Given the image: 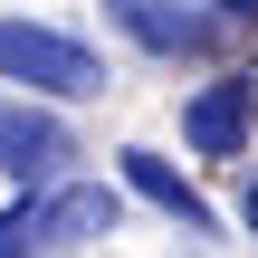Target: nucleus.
Listing matches in <instances>:
<instances>
[{"mask_svg":"<svg viewBox=\"0 0 258 258\" xmlns=\"http://www.w3.org/2000/svg\"><path fill=\"white\" fill-rule=\"evenodd\" d=\"M0 86H29V96H57V105H77V96H105V57H96L86 38L48 29V19H19V10H0Z\"/></svg>","mask_w":258,"mask_h":258,"instance_id":"1","label":"nucleus"},{"mask_svg":"<svg viewBox=\"0 0 258 258\" xmlns=\"http://www.w3.org/2000/svg\"><path fill=\"white\" fill-rule=\"evenodd\" d=\"M105 19L144 48V57H163V67H201L211 48H220V10L211 0H105Z\"/></svg>","mask_w":258,"mask_h":258,"instance_id":"2","label":"nucleus"},{"mask_svg":"<svg viewBox=\"0 0 258 258\" xmlns=\"http://www.w3.org/2000/svg\"><path fill=\"white\" fill-rule=\"evenodd\" d=\"M249 124H258V77H211L182 96V144L201 163H239L249 153Z\"/></svg>","mask_w":258,"mask_h":258,"instance_id":"3","label":"nucleus"},{"mask_svg":"<svg viewBox=\"0 0 258 258\" xmlns=\"http://www.w3.org/2000/svg\"><path fill=\"white\" fill-rule=\"evenodd\" d=\"M57 163H77L67 124H57L48 105H0V182H10V191H48Z\"/></svg>","mask_w":258,"mask_h":258,"instance_id":"4","label":"nucleus"},{"mask_svg":"<svg viewBox=\"0 0 258 258\" xmlns=\"http://www.w3.org/2000/svg\"><path fill=\"white\" fill-rule=\"evenodd\" d=\"M115 220H124V191H105V182H57V191H38V230H48V249L115 239Z\"/></svg>","mask_w":258,"mask_h":258,"instance_id":"5","label":"nucleus"},{"mask_svg":"<svg viewBox=\"0 0 258 258\" xmlns=\"http://www.w3.org/2000/svg\"><path fill=\"white\" fill-rule=\"evenodd\" d=\"M115 163H124V191H134V201H153L163 220H182L191 239H211V201H201V191H191L163 153H144V144H134V153H115Z\"/></svg>","mask_w":258,"mask_h":258,"instance_id":"6","label":"nucleus"},{"mask_svg":"<svg viewBox=\"0 0 258 258\" xmlns=\"http://www.w3.org/2000/svg\"><path fill=\"white\" fill-rule=\"evenodd\" d=\"M0 258H48V230H38V191H10V211H0Z\"/></svg>","mask_w":258,"mask_h":258,"instance_id":"7","label":"nucleus"},{"mask_svg":"<svg viewBox=\"0 0 258 258\" xmlns=\"http://www.w3.org/2000/svg\"><path fill=\"white\" fill-rule=\"evenodd\" d=\"M239 220H249V230H258V172H249V182H239Z\"/></svg>","mask_w":258,"mask_h":258,"instance_id":"8","label":"nucleus"},{"mask_svg":"<svg viewBox=\"0 0 258 258\" xmlns=\"http://www.w3.org/2000/svg\"><path fill=\"white\" fill-rule=\"evenodd\" d=\"M211 10H220V19H258V0H211Z\"/></svg>","mask_w":258,"mask_h":258,"instance_id":"9","label":"nucleus"}]
</instances>
